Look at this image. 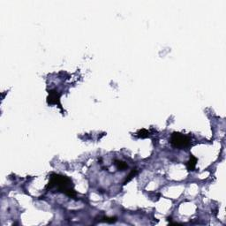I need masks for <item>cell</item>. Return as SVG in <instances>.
Wrapping results in <instances>:
<instances>
[{
  "label": "cell",
  "instance_id": "5b68a950",
  "mask_svg": "<svg viewBox=\"0 0 226 226\" xmlns=\"http://www.w3.org/2000/svg\"><path fill=\"white\" fill-rule=\"evenodd\" d=\"M115 166L117 167V169L118 171H124L127 168V164L123 162V161H120V160H115V163H114Z\"/></svg>",
  "mask_w": 226,
  "mask_h": 226
},
{
  "label": "cell",
  "instance_id": "8992f818",
  "mask_svg": "<svg viewBox=\"0 0 226 226\" xmlns=\"http://www.w3.org/2000/svg\"><path fill=\"white\" fill-rule=\"evenodd\" d=\"M149 134H150V132H149L147 129H140V130L138 131V132L136 133V136L139 137V138L144 139V138H148V137H149Z\"/></svg>",
  "mask_w": 226,
  "mask_h": 226
},
{
  "label": "cell",
  "instance_id": "7a4b0ae2",
  "mask_svg": "<svg viewBox=\"0 0 226 226\" xmlns=\"http://www.w3.org/2000/svg\"><path fill=\"white\" fill-rule=\"evenodd\" d=\"M170 143L171 144L173 148H178V149H184V148H186L191 146L192 139L187 135L174 132L171 135Z\"/></svg>",
  "mask_w": 226,
  "mask_h": 226
},
{
  "label": "cell",
  "instance_id": "52a82bcc",
  "mask_svg": "<svg viewBox=\"0 0 226 226\" xmlns=\"http://www.w3.org/2000/svg\"><path fill=\"white\" fill-rule=\"evenodd\" d=\"M137 173H138V171H137V170L136 169H133L132 171H131L130 173H129V175L127 176V178H126V179L125 180V182H124V185H126L127 183L129 182V181H131L136 175H137Z\"/></svg>",
  "mask_w": 226,
  "mask_h": 226
},
{
  "label": "cell",
  "instance_id": "277c9868",
  "mask_svg": "<svg viewBox=\"0 0 226 226\" xmlns=\"http://www.w3.org/2000/svg\"><path fill=\"white\" fill-rule=\"evenodd\" d=\"M197 162H198L197 157H195L194 156L191 155V156H190V159L187 161V163H186V164H185V165H186V168H187V170L190 171H194V169H195V167H196V164H197Z\"/></svg>",
  "mask_w": 226,
  "mask_h": 226
},
{
  "label": "cell",
  "instance_id": "6da1fadb",
  "mask_svg": "<svg viewBox=\"0 0 226 226\" xmlns=\"http://www.w3.org/2000/svg\"><path fill=\"white\" fill-rule=\"evenodd\" d=\"M45 189H48L50 191L54 190L57 192H62L72 199H75L77 197V192L74 190V185L72 178L62 174H51Z\"/></svg>",
  "mask_w": 226,
  "mask_h": 226
},
{
  "label": "cell",
  "instance_id": "3957f363",
  "mask_svg": "<svg viewBox=\"0 0 226 226\" xmlns=\"http://www.w3.org/2000/svg\"><path fill=\"white\" fill-rule=\"evenodd\" d=\"M60 93L56 89H51L49 91V96L47 97V103L49 105H58V107L63 111L60 104Z\"/></svg>",
  "mask_w": 226,
  "mask_h": 226
},
{
  "label": "cell",
  "instance_id": "ba28073f",
  "mask_svg": "<svg viewBox=\"0 0 226 226\" xmlns=\"http://www.w3.org/2000/svg\"><path fill=\"white\" fill-rule=\"evenodd\" d=\"M117 221V217H102L101 222H105V223H108V224H113Z\"/></svg>",
  "mask_w": 226,
  "mask_h": 226
}]
</instances>
